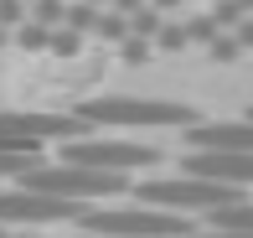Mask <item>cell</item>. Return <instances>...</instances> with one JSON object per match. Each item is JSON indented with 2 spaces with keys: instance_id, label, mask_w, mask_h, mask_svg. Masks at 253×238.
I'll return each instance as SVG.
<instances>
[{
  "instance_id": "obj_1",
  "label": "cell",
  "mask_w": 253,
  "mask_h": 238,
  "mask_svg": "<svg viewBox=\"0 0 253 238\" xmlns=\"http://www.w3.org/2000/svg\"><path fill=\"white\" fill-rule=\"evenodd\" d=\"M78 223L83 233L98 238H191L186 212H170V207H150V202H134V207H78Z\"/></svg>"
},
{
  "instance_id": "obj_2",
  "label": "cell",
  "mask_w": 253,
  "mask_h": 238,
  "mask_svg": "<svg viewBox=\"0 0 253 238\" xmlns=\"http://www.w3.org/2000/svg\"><path fill=\"white\" fill-rule=\"evenodd\" d=\"M83 124H119V130H176V124H197L186 104H166V98H124V94H109V98H88L78 109Z\"/></svg>"
},
{
  "instance_id": "obj_3",
  "label": "cell",
  "mask_w": 253,
  "mask_h": 238,
  "mask_svg": "<svg viewBox=\"0 0 253 238\" xmlns=\"http://www.w3.org/2000/svg\"><path fill=\"white\" fill-rule=\"evenodd\" d=\"M21 187H31V191H47V197H62V202H98V197H114V191H124L129 187V176H114V171H88V166H73V161H62V166H42V161H31L26 171H21Z\"/></svg>"
},
{
  "instance_id": "obj_4",
  "label": "cell",
  "mask_w": 253,
  "mask_h": 238,
  "mask_svg": "<svg viewBox=\"0 0 253 238\" xmlns=\"http://www.w3.org/2000/svg\"><path fill=\"white\" fill-rule=\"evenodd\" d=\"M134 202H150V207H170V212H212L227 207V202H243V187H222V181H207V176H160L134 187Z\"/></svg>"
},
{
  "instance_id": "obj_5",
  "label": "cell",
  "mask_w": 253,
  "mask_h": 238,
  "mask_svg": "<svg viewBox=\"0 0 253 238\" xmlns=\"http://www.w3.org/2000/svg\"><path fill=\"white\" fill-rule=\"evenodd\" d=\"M78 135H88L78 114H0V150L42 155L52 140H78Z\"/></svg>"
},
{
  "instance_id": "obj_6",
  "label": "cell",
  "mask_w": 253,
  "mask_h": 238,
  "mask_svg": "<svg viewBox=\"0 0 253 238\" xmlns=\"http://www.w3.org/2000/svg\"><path fill=\"white\" fill-rule=\"evenodd\" d=\"M67 161L73 166H88V171H140V166H155L160 150L155 145H140V140H88V135H78V140H67Z\"/></svg>"
},
{
  "instance_id": "obj_7",
  "label": "cell",
  "mask_w": 253,
  "mask_h": 238,
  "mask_svg": "<svg viewBox=\"0 0 253 238\" xmlns=\"http://www.w3.org/2000/svg\"><path fill=\"white\" fill-rule=\"evenodd\" d=\"M57 218H78V202L47 197V191H31V187L0 191V228L5 223H57Z\"/></svg>"
},
{
  "instance_id": "obj_8",
  "label": "cell",
  "mask_w": 253,
  "mask_h": 238,
  "mask_svg": "<svg viewBox=\"0 0 253 238\" xmlns=\"http://www.w3.org/2000/svg\"><path fill=\"white\" fill-rule=\"evenodd\" d=\"M186 176H207V181H222V187H253V150H191Z\"/></svg>"
},
{
  "instance_id": "obj_9",
  "label": "cell",
  "mask_w": 253,
  "mask_h": 238,
  "mask_svg": "<svg viewBox=\"0 0 253 238\" xmlns=\"http://www.w3.org/2000/svg\"><path fill=\"white\" fill-rule=\"evenodd\" d=\"M197 150H253V119H238V124H191L186 135Z\"/></svg>"
},
{
  "instance_id": "obj_10",
  "label": "cell",
  "mask_w": 253,
  "mask_h": 238,
  "mask_svg": "<svg viewBox=\"0 0 253 238\" xmlns=\"http://www.w3.org/2000/svg\"><path fill=\"white\" fill-rule=\"evenodd\" d=\"M212 228H253V202H227V207H212L207 212Z\"/></svg>"
},
{
  "instance_id": "obj_11",
  "label": "cell",
  "mask_w": 253,
  "mask_h": 238,
  "mask_svg": "<svg viewBox=\"0 0 253 238\" xmlns=\"http://www.w3.org/2000/svg\"><path fill=\"white\" fill-rule=\"evenodd\" d=\"M62 21L73 31H93V21H98V10L88 5V0H78V5H62Z\"/></svg>"
},
{
  "instance_id": "obj_12",
  "label": "cell",
  "mask_w": 253,
  "mask_h": 238,
  "mask_svg": "<svg viewBox=\"0 0 253 238\" xmlns=\"http://www.w3.org/2000/svg\"><path fill=\"white\" fill-rule=\"evenodd\" d=\"M93 31H98L103 42H124V37H129V21H124L119 10H109V16H98V21H93Z\"/></svg>"
},
{
  "instance_id": "obj_13",
  "label": "cell",
  "mask_w": 253,
  "mask_h": 238,
  "mask_svg": "<svg viewBox=\"0 0 253 238\" xmlns=\"http://www.w3.org/2000/svg\"><path fill=\"white\" fill-rule=\"evenodd\" d=\"M155 47H160V52H186V31H181L176 21H160V31H155Z\"/></svg>"
},
{
  "instance_id": "obj_14",
  "label": "cell",
  "mask_w": 253,
  "mask_h": 238,
  "mask_svg": "<svg viewBox=\"0 0 253 238\" xmlns=\"http://www.w3.org/2000/svg\"><path fill=\"white\" fill-rule=\"evenodd\" d=\"M31 21L37 26H62V0H31Z\"/></svg>"
},
{
  "instance_id": "obj_15",
  "label": "cell",
  "mask_w": 253,
  "mask_h": 238,
  "mask_svg": "<svg viewBox=\"0 0 253 238\" xmlns=\"http://www.w3.org/2000/svg\"><path fill=\"white\" fill-rule=\"evenodd\" d=\"M207 57H212V62H238L243 47H238L233 37H212V42H207Z\"/></svg>"
},
{
  "instance_id": "obj_16",
  "label": "cell",
  "mask_w": 253,
  "mask_h": 238,
  "mask_svg": "<svg viewBox=\"0 0 253 238\" xmlns=\"http://www.w3.org/2000/svg\"><path fill=\"white\" fill-rule=\"evenodd\" d=\"M243 16H248V10L238 5V0H217V5H212V26H238Z\"/></svg>"
},
{
  "instance_id": "obj_17",
  "label": "cell",
  "mask_w": 253,
  "mask_h": 238,
  "mask_svg": "<svg viewBox=\"0 0 253 238\" xmlns=\"http://www.w3.org/2000/svg\"><path fill=\"white\" fill-rule=\"evenodd\" d=\"M181 31H186V42H212V37H217V26H212V16H191L186 26H181Z\"/></svg>"
},
{
  "instance_id": "obj_18",
  "label": "cell",
  "mask_w": 253,
  "mask_h": 238,
  "mask_svg": "<svg viewBox=\"0 0 253 238\" xmlns=\"http://www.w3.org/2000/svg\"><path fill=\"white\" fill-rule=\"evenodd\" d=\"M37 155H21V150H0V176H21Z\"/></svg>"
},
{
  "instance_id": "obj_19",
  "label": "cell",
  "mask_w": 253,
  "mask_h": 238,
  "mask_svg": "<svg viewBox=\"0 0 253 238\" xmlns=\"http://www.w3.org/2000/svg\"><path fill=\"white\" fill-rule=\"evenodd\" d=\"M47 37H52V26H37V21H26V26H21V47H47Z\"/></svg>"
},
{
  "instance_id": "obj_20",
  "label": "cell",
  "mask_w": 253,
  "mask_h": 238,
  "mask_svg": "<svg viewBox=\"0 0 253 238\" xmlns=\"http://www.w3.org/2000/svg\"><path fill=\"white\" fill-rule=\"evenodd\" d=\"M119 52H124V62H145V57H150V42H145V37H124Z\"/></svg>"
},
{
  "instance_id": "obj_21",
  "label": "cell",
  "mask_w": 253,
  "mask_h": 238,
  "mask_svg": "<svg viewBox=\"0 0 253 238\" xmlns=\"http://www.w3.org/2000/svg\"><path fill=\"white\" fill-rule=\"evenodd\" d=\"M21 16H26L21 0H0V26H21Z\"/></svg>"
},
{
  "instance_id": "obj_22",
  "label": "cell",
  "mask_w": 253,
  "mask_h": 238,
  "mask_svg": "<svg viewBox=\"0 0 253 238\" xmlns=\"http://www.w3.org/2000/svg\"><path fill=\"white\" fill-rule=\"evenodd\" d=\"M191 238H253V228H207V233H191Z\"/></svg>"
},
{
  "instance_id": "obj_23",
  "label": "cell",
  "mask_w": 253,
  "mask_h": 238,
  "mask_svg": "<svg viewBox=\"0 0 253 238\" xmlns=\"http://www.w3.org/2000/svg\"><path fill=\"white\" fill-rule=\"evenodd\" d=\"M233 42H238V47H243V52L253 47V16H243V21H238V37H233Z\"/></svg>"
},
{
  "instance_id": "obj_24",
  "label": "cell",
  "mask_w": 253,
  "mask_h": 238,
  "mask_svg": "<svg viewBox=\"0 0 253 238\" xmlns=\"http://www.w3.org/2000/svg\"><path fill=\"white\" fill-rule=\"evenodd\" d=\"M145 0H114V10H119V16H129V10H140Z\"/></svg>"
},
{
  "instance_id": "obj_25",
  "label": "cell",
  "mask_w": 253,
  "mask_h": 238,
  "mask_svg": "<svg viewBox=\"0 0 253 238\" xmlns=\"http://www.w3.org/2000/svg\"><path fill=\"white\" fill-rule=\"evenodd\" d=\"M150 10H160V16H166V10H181V0H150Z\"/></svg>"
},
{
  "instance_id": "obj_26",
  "label": "cell",
  "mask_w": 253,
  "mask_h": 238,
  "mask_svg": "<svg viewBox=\"0 0 253 238\" xmlns=\"http://www.w3.org/2000/svg\"><path fill=\"white\" fill-rule=\"evenodd\" d=\"M31 238H42V233H31ZM52 238H62V233H52ZM78 238H98V233H78Z\"/></svg>"
},
{
  "instance_id": "obj_27",
  "label": "cell",
  "mask_w": 253,
  "mask_h": 238,
  "mask_svg": "<svg viewBox=\"0 0 253 238\" xmlns=\"http://www.w3.org/2000/svg\"><path fill=\"white\" fill-rule=\"evenodd\" d=\"M88 5H98V0H88Z\"/></svg>"
},
{
  "instance_id": "obj_28",
  "label": "cell",
  "mask_w": 253,
  "mask_h": 238,
  "mask_svg": "<svg viewBox=\"0 0 253 238\" xmlns=\"http://www.w3.org/2000/svg\"><path fill=\"white\" fill-rule=\"evenodd\" d=\"M0 238H5V228H0Z\"/></svg>"
}]
</instances>
